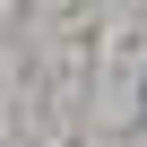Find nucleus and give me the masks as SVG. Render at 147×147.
<instances>
[{
    "mask_svg": "<svg viewBox=\"0 0 147 147\" xmlns=\"http://www.w3.org/2000/svg\"><path fill=\"white\" fill-rule=\"evenodd\" d=\"M138 113H147V87H138Z\"/></svg>",
    "mask_w": 147,
    "mask_h": 147,
    "instance_id": "1",
    "label": "nucleus"
}]
</instances>
